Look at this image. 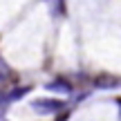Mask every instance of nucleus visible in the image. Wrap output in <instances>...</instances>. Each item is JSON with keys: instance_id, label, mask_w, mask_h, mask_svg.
Instances as JSON below:
<instances>
[{"instance_id": "f257e3e1", "label": "nucleus", "mask_w": 121, "mask_h": 121, "mask_svg": "<svg viewBox=\"0 0 121 121\" xmlns=\"http://www.w3.org/2000/svg\"><path fill=\"white\" fill-rule=\"evenodd\" d=\"M65 101L63 99H56V96H36L31 99L29 108L34 110L36 114H43V117H49V114H56L60 110H65Z\"/></svg>"}, {"instance_id": "f03ea898", "label": "nucleus", "mask_w": 121, "mask_h": 121, "mask_svg": "<svg viewBox=\"0 0 121 121\" xmlns=\"http://www.w3.org/2000/svg\"><path fill=\"white\" fill-rule=\"evenodd\" d=\"M45 90L47 92H63V94H72L74 92V85L67 81V78H52V81L45 85Z\"/></svg>"}, {"instance_id": "7ed1b4c3", "label": "nucleus", "mask_w": 121, "mask_h": 121, "mask_svg": "<svg viewBox=\"0 0 121 121\" xmlns=\"http://www.w3.org/2000/svg\"><path fill=\"white\" fill-rule=\"evenodd\" d=\"M94 87H99V90H114V87H121V78L112 76V74H101L94 81Z\"/></svg>"}, {"instance_id": "20e7f679", "label": "nucleus", "mask_w": 121, "mask_h": 121, "mask_svg": "<svg viewBox=\"0 0 121 121\" xmlns=\"http://www.w3.org/2000/svg\"><path fill=\"white\" fill-rule=\"evenodd\" d=\"M11 76V69H9V65L4 63V58L0 56V81H4V78Z\"/></svg>"}]
</instances>
